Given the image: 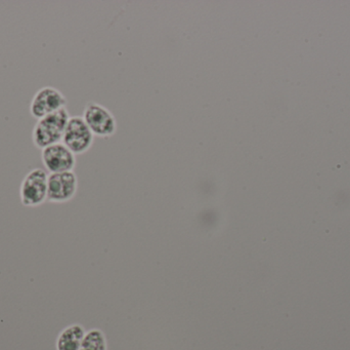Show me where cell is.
Instances as JSON below:
<instances>
[{
  "label": "cell",
  "mask_w": 350,
  "mask_h": 350,
  "mask_svg": "<svg viewBox=\"0 0 350 350\" xmlns=\"http://www.w3.org/2000/svg\"><path fill=\"white\" fill-rule=\"evenodd\" d=\"M70 117L68 109L64 108L38 119L32 132L35 147L42 150L53 144L61 143Z\"/></svg>",
  "instance_id": "cell-1"
},
{
  "label": "cell",
  "mask_w": 350,
  "mask_h": 350,
  "mask_svg": "<svg viewBox=\"0 0 350 350\" xmlns=\"http://www.w3.org/2000/svg\"><path fill=\"white\" fill-rule=\"evenodd\" d=\"M47 180L49 175L42 168H34L25 176L20 188L23 205L35 208L42 205L46 201Z\"/></svg>",
  "instance_id": "cell-2"
},
{
  "label": "cell",
  "mask_w": 350,
  "mask_h": 350,
  "mask_svg": "<svg viewBox=\"0 0 350 350\" xmlns=\"http://www.w3.org/2000/svg\"><path fill=\"white\" fill-rule=\"evenodd\" d=\"M82 118L96 137H112L117 131L114 115L109 109L96 102L86 104Z\"/></svg>",
  "instance_id": "cell-3"
},
{
  "label": "cell",
  "mask_w": 350,
  "mask_h": 350,
  "mask_svg": "<svg viewBox=\"0 0 350 350\" xmlns=\"http://www.w3.org/2000/svg\"><path fill=\"white\" fill-rule=\"evenodd\" d=\"M96 136L82 116H71L66 127L63 141L75 155L85 153L92 148Z\"/></svg>",
  "instance_id": "cell-4"
},
{
  "label": "cell",
  "mask_w": 350,
  "mask_h": 350,
  "mask_svg": "<svg viewBox=\"0 0 350 350\" xmlns=\"http://www.w3.org/2000/svg\"><path fill=\"white\" fill-rule=\"evenodd\" d=\"M67 98L53 86H43L37 90L30 104V113L34 118H42L67 106Z\"/></svg>",
  "instance_id": "cell-5"
},
{
  "label": "cell",
  "mask_w": 350,
  "mask_h": 350,
  "mask_svg": "<svg viewBox=\"0 0 350 350\" xmlns=\"http://www.w3.org/2000/svg\"><path fill=\"white\" fill-rule=\"evenodd\" d=\"M77 189L78 179L73 171L49 175L47 199L51 203H63L71 201Z\"/></svg>",
  "instance_id": "cell-6"
},
{
  "label": "cell",
  "mask_w": 350,
  "mask_h": 350,
  "mask_svg": "<svg viewBox=\"0 0 350 350\" xmlns=\"http://www.w3.org/2000/svg\"><path fill=\"white\" fill-rule=\"evenodd\" d=\"M41 160L51 174L72 172L76 166L75 154L62 142L42 149Z\"/></svg>",
  "instance_id": "cell-7"
},
{
  "label": "cell",
  "mask_w": 350,
  "mask_h": 350,
  "mask_svg": "<svg viewBox=\"0 0 350 350\" xmlns=\"http://www.w3.org/2000/svg\"><path fill=\"white\" fill-rule=\"evenodd\" d=\"M85 334V330L80 325L67 327L57 337V350H79Z\"/></svg>",
  "instance_id": "cell-8"
},
{
  "label": "cell",
  "mask_w": 350,
  "mask_h": 350,
  "mask_svg": "<svg viewBox=\"0 0 350 350\" xmlns=\"http://www.w3.org/2000/svg\"><path fill=\"white\" fill-rule=\"evenodd\" d=\"M79 350H107V340L104 333L98 329L86 333Z\"/></svg>",
  "instance_id": "cell-9"
}]
</instances>
